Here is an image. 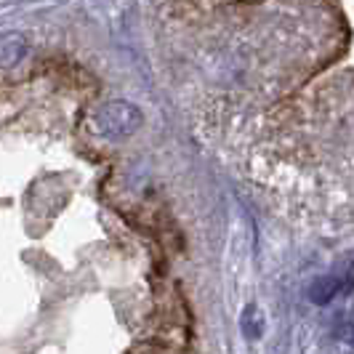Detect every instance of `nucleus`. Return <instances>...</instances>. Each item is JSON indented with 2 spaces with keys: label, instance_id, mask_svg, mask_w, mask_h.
I'll list each match as a JSON object with an SVG mask.
<instances>
[{
  "label": "nucleus",
  "instance_id": "nucleus-5",
  "mask_svg": "<svg viewBox=\"0 0 354 354\" xmlns=\"http://www.w3.org/2000/svg\"><path fill=\"white\" fill-rule=\"evenodd\" d=\"M336 336L341 338L344 344H352L354 346V325L352 322H349V325H346V322H341V325L336 328Z\"/></svg>",
  "mask_w": 354,
  "mask_h": 354
},
{
  "label": "nucleus",
  "instance_id": "nucleus-4",
  "mask_svg": "<svg viewBox=\"0 0 354 354\" xmlns=\"http://www.w3.org/2000/svg\"><path fill=\"white\" fill-rule=\"evenodd\" d=\"M264 328H266L264 315L259 312V306H256V304H248V306L243 309V317H240V330L245 333V338L256 341V338L264 336Z\"/></svg>",
  "mask_w": 354,
  "mask_h": 354
},
{
  "label": "nucleus",
  "instance_id": "nucleus-2",
  "mask_svg": "<svg viewBox=\"0 0 354 354\" xmlns=\"http://www.w3.org/2000/svg\"><path fill=\"white\" fill-rule=\"evenodd\" d=\"M341 290V280L333 274H322L315 283L306 288V299L317 306H328V304L336 299V293Z\"/></svg>",
  "mask_w": 354,
  "mask_h": 354
},
{
  "label": "nucleus",
  "instance_id": "nucleus-1",
  "mask_svg": "<svg viewBox=\"0 0 354 354\" xmlns=\"http://www.w3.org/2000/svg\"><path fill=\"white\" fill-rule=\"evenodd\" d=\"M144 123L142 109L131 102H106L93 112V128L106 139H125Z\"/></svg>",
  "mask_w": 354,
  "mask_h": 354
},
{
  "label": "nucleus",
  "instance_id": "nucleus-3",
  "mask_svg": "<svg viewBox=\"0 0 354 354\" xmlns=\"http://www.w3.org/2000/svg\"><path fill=\"white\" fill-rule=\"evenodd\" d=\"M27 53V40L19 32H6L0 35V67H11Z\"/></svg>",
  "mask_w": 354,
  "mask_h": 354
}]
</instances>
